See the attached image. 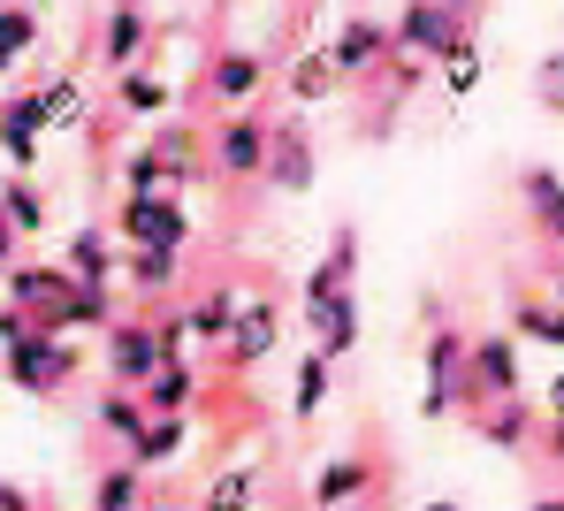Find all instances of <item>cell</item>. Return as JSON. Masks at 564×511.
Listing matches in <instances>:
<instances>
[{
  "label": "cell",
  "instance_id": "obj_1",
  "mask_svg": "<svg viewBox=\"0 0 564 511\" xmlns=\"http://www.w3.org/2000/svg\"><path fill=\"white\" fill-rule=\"evenodd\" d=\"M8 344V382L23 390V398H54L69 374H77V351L62 344V336H46V328H15V336H0Z\"/></svg>",
  "mask_w": 564,
  "mask_h": 511
},
{
  "label": "cell",
  "instance_id": "obj_2",
  "mask_svg": "<svg viewBox=\"0 0 564 511\" xmlns=\"http://www.w3.org/2000/svg\"><path fill=\"white\" fill-rule=\"evenodd\" d=\"M107 367H115V390H145V382L169 367L161 328H145V320H115V328H107Z\"/></svg>",
  "mask_w": 564,
  "mask_h": 511
},
{
  "label": "cell",
  "instance_id": "obj_3",
  "mask_svg": "<svg viewBox=\"0 0 564 511\" xmlns=\"http://www.w3.org/2000/svg\"><path fill=\"white\" fill-rule=\"evenodd\" d=\"M122 237H130V244H169V252H184L191 221H184V206L161 199V192H130V199H122Z\"/></svg>",
  "mask_w": 564,
  "mask_h": 511
},
{
  "label": "cell",
  "instance_id": "obj_4",
  "mask_svg": "<svg viewBox=\"0 0 564 511\" xmlns=\"http://www.w3.org/2000/svg\"><path fill=\"white\" fill-rule=\"evenodd\" d=\"M39 130H46V93L8 100V107H0V161L31 176V161H39Z\"/></svg>",
  "mask_w": 564,
  "mask_h": 511
},
{
  "label": "cell",
  "instance_id": "obj_5",
  "mask_svg": "<svg viewBox=\"0 0 564 511\" xmlns=\"http://www.w3.org/2000/svg\"><path fill=\"white\" fill-rule=\"evenodd\" d=\"M275 336H282V313L268 306V298H252V306H237V320H229V367H260L268 351H275Z\"/></svg>",
  "mask_w": 564,
  "mask_h": 511
},
{
  "label": "cell",
  "instance_id": "obj_6",
  "mask_svg": "<svg viewBox=\"0 0 564 511\" xmlns=\"http://www.w3.org/2000/svg\"><path fill=\"white\" fill-rule=\"evenodd\" d=\"M389 39H397V46H412V54H451L466 31H458V15H451V8L420 0V8H404V23H397Z\"/></svg>",
  "mask_w": 564,
  "mask_h": 511
},
{
  "label": "cell",
  "instance_id": "obj_7",
  "mask_svg": "<svg viewBox=\"0 0 564 511\" xmlns=\"http://www.w3.org/2000/svg\"><path fill=\"white\" fill-rule=\"evenodd\" d=\"M458 359H466V344L443 328V336H427V398H420V412L427 420H443V412L458 405Z\"/></svg>",
  "mask_w": 564,
  "mask_h": 511
},
{
  "label": "cell",
  "instance_id": "obj_8",
  "mask_svg": "<svg viewBox=\"0 0 564 511\" xmlns=\"http://www.w3.org/2000/svg\"><path fill=\"white\" fill-rule=\"evenodd\" d=\"M305 320H313V351L336 367L351 344H359V306H351V291L344 298H321V306H305Z\"/></svg>",
  "mask_w": 564,
  "mask_h": 511
},
{
  "label": "cell",
  "instance_id": "obj_9",
  "mask_svg": "<svg viewBox=\"0 0 564 511\" xmlns=\"http://www.w3.org/2000/svg\"><path fill=\"white\" fill-rule=\"evenodd\" d=\"M214 168H221V176H260V168H268V130L237 115V122L214 138Z\"/></svg>",
  "mask_w": 564,
  "mask_h": 511
},
{
  "label": "cell",
  "instance_id": "obj_10",
  "mask_svg": "<svg viewBox=\"0 0 564 511\" xmlns=\"http://www.w3.org/2000/svg\"><path fill=\"white\" fill-rule=\"evenodd\" d=\"M260 54H221L214 69H206V100H221V107H245L252 93H260Z\"/></svg>",
  "mask_w": 564,
  "mask_h": 511
},
{
  "label": "cell",
  "instance_id": "obj_11",
  "mask_svg": "<svg viewBox=\"0 0 564 511\" xmlns=\"http://www.w3.org/2000/svg\"><path fill=\"white\" fill-rule=\"evenodd\" d=\"M69 291H77L69 268H15V275H8V298H15L23 313H54Z\"/></svg>",
  "mask_w": 564,
  "mask_h": 511
},
{
  "label": "cell",
  "instance_id": "obj_12",
  "mask_svg": "<svg viewBox=\"0 0 564 511\" xmlns=\"http://www.w3.org/2000/svg\"><path fill=\"white\" fill-rule=\"evenodd\" d=\"M473 382H480L488 398H519V351H511L503 336H480V344H473Z\"/></svg>",
  "mask_w": 564,
  "mask_h": 511
},
{
  "label": "cell",
  "instance_id": "obj_13",
  "mask_svg": "<svg viewBox=\"0 0 564 511\" xmlns=\"http://www.w3.org/2000/svg\"><path fill=\"white\" fill-rule=\"evenodd\" d=\"M69 283H85V291H107V283H115V244H107V229H77V237H69Z\"/></svg>",
  "mask_w": 564,
  "mask_h": 511
},
{
  "label": "cell",
  "instance_id": "obj_14",
  "mask_svg": "<svg viewBox=\"0 0 564 511\" xmlns=\"http://www.w3.org/2000/svg\"><path fill=\"white\" fill-rule=\"evenodd\" d=\"M252 497H260V466L245 458V466H221V474L206 481L198 511H252Z\"/></svg>",
  "mask_w": 564,
  "mask_h": 511
},
{
  "label": "cell",
  "instance_id": "obj_15",
  "mask_svg": "<svg viewBox=\"0 0 564 511\" xmlns=\"http://www.w3.org/2000/svg\"><path fill=\"white\" fill-rule=\"evenodd\" d=\"M191 367H161L145 390H138V405H145V420H184V405H191Z\"/></svg>",
  "mask_w": 564,
  "mask_h": 511
},
{
  "label": "cell",
  "instance_id": "obj_16",
  "mask_svg": "<svg viewBox=\"0 0 564 511\" xmlns=\"http://www.w3.org/2000/svg\"><path fill=\"white\" fill-rule=\"evenodd\" d=\"M115 275H122L130 291H169V283H176V252H169V244H130V260H122Z\"/></svg>",
  "mask_w": 564,
  "mask_h": 511
},
{
  "label": "cell",
  "instance_id": "obj_17",
  "mask_svg": "<svg viewBox=\"0 0 564 511\" xmlns=\"http://www.w3.org/2000/svg\"><path fill=\"white\" fill-rule=\"evenodd\" d=\"M0 221H8V229H23V237H31V229H46V192H39L31 176L0 184Z\"/></svg>",
  "mask_w": 564,
  "mask_h": 511
},
{
  "label": "cell",
  "instance_id": "obj_18",
  "mask_svg": "<svg viewBox=\"0 0 564 511\" xmlns=\"http://www.w3.org/2000/svg\"><path fill=\"white\" fill-rule=\"evenodd\" d=\"M381 46H389V31H381V23H351V31L328 46V62H336V77H351V69H367V62H375Z\"/></svg>",
  "mask_w": 564,
  "mask_h": 511
},
{
  "label": "cell",
  "instance_id": "obj_19",
  "mask_svg": "<svg viewBox=\"0 0 564 511\" xmlns=\"http://www.w3.org/2000/svg\"><path fill=\"white\" fill-rule=\"evenodd\" d=\"M99 46H107V62H115V69H130V62H138V46H145V8H115Z\"/></svg>",
  "mask_w": 564,
  "mask_h": 511
},
{
  "label": "cell",
  "instance_id": "obj_20",
  "mask_svg": "<svg viewBox=\"0 0 564 511\" xmlns=\"http://www.w3.org/2000/svg\"><path fill=\"white\" fill-rule=\"evenodd\" d=\"M176 450H184V420H145V435L130 443V466L145 474V466H169Z\"/></svg>",
  "mask_w": 564,
  "mask_h": 511
},
{
  "label": "cell",
  "instance_id": "obj_21",
  "mask_svg": "<svg viewBox=\"0 0 564 511\" xmlns=\"http://www.w3.org/2000/svg\"><path fill=\"white\" fill-rule=\"evenodd\" d=\"M115 100L130 107V115H161V107H169V85H161L153 69H122V85H115Z\"/></svg>",
  "mask_w": 564,
  "mask_h": 511
},
{
  "label": "cell",
  "instance_id": "obj_22",
  "mask_svg": "<svg viewBox=\"0 0 564 511\" xmlns=\"http://www.w3.org/2000/svg\"><path fill=\"white\" fill-rule=\"evenodd\" d=\"M99 427H107V435H122V443H138V435H145V405H138V390L99 398Z\"/></svg>",
  "mask_w": 564,
  "mask_h": 511
},
{
  "label": "cell",
  "instance_id": "obj_23",
  "mask_svg": "<svg viewBox=\"0 0 564 511\" xmlns=\"http://www.w3.org/2000/svg\"><path fill=\"white\" fill-rule=\"evenodd\" d=\"M290 405H297V420H313V412L328 405V359H321V351L297 359V398H290Z\"/></svg>",
  "mask_w": 564,
  "mask_h": 511
},
{
  "label": "cell",
  "instance_id": "obj_24",
  "mask_svg": "<svg viewBox=\"0 0 564 511\" xmlns=\"http://www.w3.org/2000/svg\"><path fill=\"white\" fill-rule=\"evenodd\" d=\"M85 122V85L77 77H54L46 85V130H77Z\"/></svg>",
  "mask_w": 564,
  "mask_h": 511
},
{
  "label": "cell",
  "instance_id": "obj_25",
  "mask_svg": "<svg viewBox=\"0 0 564 511\" xmlns=\"http://www.w3.org/2000/svg\"><path fill=\"white\" fill-rule=\"evenodd\" d=\"M268 176H275L282 192H305V184H313V153H305V138H282L275 161H268Z\"/></svg>",
  "mask_w": 564,
  "mask_h": 511
},
{
  "label": "cell",
  "instance_id": "obj_26",
  "mask_svg": "<svg viewBox=\"0 0 564 511\" xmlns=\"http://www.w3.org/2000/svg\"><path fill=\"white\" fill-rule=\"evenodd\" d=\"M328 85H336V62H328V46H321V54H305V62L290 69V100H328Z\"/></svg>",
  "mask_w": 564,
  "mask_h": 511
},
{
  "label": "cell",
  "instance_id": "obj_27",
  "mask_svg": "<svg viewBox=\"0 0 564 511\" xmlns=\"http://www.w3.org/2000/svg\"><path fill=\"white\" fill-rule=\"evenodd\" d=\"M359 489H367V466H359V458H336V466L313 481V497H321V504H351Z\"/></svg>",
  "mask_w": 564,
  "mask_h": 511
},
{
  "label": "cell",
  "instance_id": "obj_28",
  "mask_svg": "<svg viewBox=\"0 0 564 511\" xmlns=\"http://www.w3.org/2000/svg\"><path fill=\"white\" fill-rule=\"evenodd\" d=\"M31 39H39V15L31 8H0V77H8L15 54H31Z\"/></svg>",
  "mask_w": 564,
  "mask_h": 511
},
{
  "label": "cell",
  "instance_id": "obj_29",
  "mask_svg": "<svg viewBox=\"0 0 564 511\" xmlns=\"http://www.w3.org/2000/svg\"><path fill=\"white\" fill-rule=\"evenodd\" d=\"M138 489H145V474L138 466H115V474H99L93 511H138Z\"/></svg>",
  "mask_w": 564,
  "mask_h": 511
},
{
  "label": "cell",
  "instance_id": "obj_30",
  "mask_svg": "<svg viewBox=\"0 0 564 511\" xmlns=\"http://www.w3.org/2000/svg\"><path fill=\"white\" fill-rule=\"evenodd\" d=\"M527 199L542 206V229H550V237L564 244V184L550 176V168H534V176H527Z\"/></svg>",
  "mask_w": 564,
  "mask_h": 511
},
{
  "label": "cell",
  "instance_id": "obj_31",
  "mask_svg": "<svg viewBox=\"0 0 564 511\" xmlns=\"http://www.w3.org/2000/svg\"><path fill=\"white\" fill-rule=\"evenodd\" d=\"M443 85H451V100H466L473 85H480V46H473V39H458V46L443 54Z\"/></svg>",
  "mask_w": 564,
  "mask_h": 511
},
{
  "label": "cell",
  "instance_id": "obj_32",
  "mask_svg": "<svg viewBox=\"0 0 564 511\" xmlns=\"http://www.w3.org/2000/svg\"><path fill=\"white\" fill-rule=\"evenodd\" d=\"M519 328H527V336H542V344H557V351H564V313H542V306H519Z\"/></svg>",
  "mask_w": 564,
  "mask_h": 511
},
{
  "label": "cell",
  "instance_id": "obj_33",
  "mask_svg": "<svg viewBox=\"0 0 564 511\" xmlns=\"http://www.w3.org/2000/svg\"><path fill=\"white\" fill-rule=\"evenodd\" d=\"M488 435H496V443H519V435H527V412L503 398V412H488Z\"/></svg>",
  "mask_w": 564,
  "mask_h": 511
},
{
  "label": "cell",
  "instance_id": "obj_34",
  "mask_svg": "<svg viewBox=\"0 0 564 511\" xmlns=\"http://www.w3.org/2000/svg\"><path fill=\"white\" fill-rule=\"evenodd\" d=\"M0 511H31V497H23V489H8V481H0Z\"/></svg>",
  "mask_w": 564,
  "mask_h": 511
},
{
  "label": "cell",
  "instance_id": "obj_35",
  "mask_svg": "<svg viewBox=\"0 0 564 511\" xmlns=\"http://www.w3.org/2000/svg\"><path fill=\"white\" fill-rule=\"evenodd\" d=\"M550 412H557V420H564V374H557V382H550Z\"/></svg>",
  "mask_w": 564,
  "mask_h": 511
},
{
  "label": "cell",
  "instance_id": "obj_36",
  "mask_svg": "<svg viewBox=\"0 0 564 511\" xmlns=\"http://www.w3.org/2000/svg\"><path fill=\"white\" fill-rule=\"evenodd\" d=\"M8 244H15V229H8V221H0V260H8Z\"/></svg>",
  "mask_w": 564,
  "mask_h": 511
},
{
  "label": "cell",
  "instance_id": "obj_37",
  "mask_svg": "<svg viewBox=\"0 0 564 511\" xmlns=\"http://www.w3.org/2000/svg\"><path fill=\"white\" fill-rule=\"evenodd\" d=\"M534 511H564V497H542V504H534Z\"/></svg>",
  "mask_w": 564,
  "mask_h": 511
},
{
  "label": "cell",
  "instance_id": "obj_38",
  "mask_svg": "<svg viewBox=\"0 0 564 511\" xmlns=\"http://www.w3.org/2000/svg\"><path fill=\"white\" fill-rule=\"evenodd\" d=\"M420 511H458V504H451V497H443V504H420Z\"/></svg>",
  "mask_w": 564,
  "mask_h": 511
},
{
  "label": "cell",
  "instance_id": "obj_39",
  "mask_svg": "<svg viewBox=\"0 0 564 511\" xmlns=\"http://www.w3.org/2000/svg\"><path fill=\"white\" fill-rule=\"evenodd\" d=\"M557 313H564V275H557Z\"/></svg>",
  "mask_w": 564,
  "mask_h": 511
},
{
  "label": "cell",
  "instance_id": "obj_40",
  "mask_svg": "<svg viewBox=\"0 0 564 511\" xmlns=\"http://www.w3.org/2000/svg\"><path fill=\"white\" fill-rule=\"evenodd\" d=\"M153 511H184V504H153Z\"/></svg>",
  "mask_w": 564,
  "mask_h": 511
},
{
  "label": "cell",
  "instance_id": "obj_41",
  "mask_svg": "<svg viewBox=\"0 0 564 511\" xmlns=\"http://www.w3.org/2000/svg\"><path fill=\"white\" fill-rule=\"evenodd\" d=\"M351 511H367V504H351Z\"/></svg>",
  "mask_w": 564,
  "mask_h": 511
}]
</instances>
